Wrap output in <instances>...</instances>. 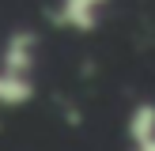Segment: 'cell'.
<instances>
[{
    "instance_id": "1",
    "label": "cell",
    "mask_w": 155,
    "mask_h": 151,
    "mask_svg": "<svg viewBox=\"0 0 155 151\" xmlns=\"http://www.w3.org/2000/svg\"><path fill=\"white\" fill-rule=\"evenodd\" d=\"M106 4L110 0H61L57 11H53V23L68 30H95Z\"/></svg>"
},
{
    "instance_id": "2",
    "label": "cell",
    "mask_w": 155,
    "mask_h": 151,
    "mask_svg": "<svg viewBox=\"0 0 155 151\" xmlns=\"http://www.w3.org/2000/svg\"><path fill=\"white\" fill-rule=\"evenodd\" d=\"M34 49H38V38L30 30H15L4 45V57H0V68L12 76H30L34 68Z\"/></svg>"
},
{
    "instance_id": "3",
    "label": "cell",
    "mask_w": 155,
    "mask_h": 151,
    "mask_svg": "<svg viewBox=\"0 0 155 151\" xmlns=\"http://www.w3.org/2000/svg\"><path fill=\"white\" fill-rule=\"evenodd\" d=\"M129 140H133V147H144V143L155 140V102L133 106V113H129Z\"/></svg>"
},
{
    "instance_id": "4",
    "label": "cell",
    "mask_w": 155,
    "mask_h": 151,
    "mask_svg": "<svg viewBox=\"0 0 155 151\" xmlns=\"http://www.w3.org/2000/svg\"><path fill=\"white\" fill-rule=\"evenodd\" d=\"M30 98H34V79L0 68V106H27Z\"/></svg>"
}]
</instances>
